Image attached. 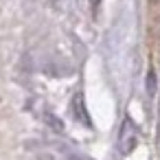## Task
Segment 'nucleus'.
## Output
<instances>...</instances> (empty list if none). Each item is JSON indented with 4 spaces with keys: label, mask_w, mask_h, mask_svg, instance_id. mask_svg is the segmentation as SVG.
Listing matches in <instances>:
<instances>
[{
    "label": "nucleus",
    "mask_w": 160,
    "mask_h": 160,
    "mask_svg": "<svg viewBox=\"0 0 160 160\" xmlns=\"http://www.w3.org/2000/svg\"><path fill=\"white\" fill-rule=\"evenodd\" d=\"M138 142H140V132H138V127L134 125L132 118H125V121L121 123V134H118L121 153H132Z\"/></svg>",
    "instance_id": "obj_1"
},
{
    "label": "nucleus",
    "mask_w": 160,
    "mask_h": 160,
    "mask_svg": "<svg viewBox=\"0 0 160 160\" xmlns=\"http://www.w3.org/2000/svg\"><path fill=\"white\" fill-rule=\"evenodd\" d=\"M72 112L79 116V121H81L83 125H90V116H88L86 110H83V99H81V94L75 97V101H72Z\"/></svg>",
    "instance_id": "obj_2"
},
{
    "label": "nucleus",
    "mask_w": 160,
    "mask_h": 160,
    "mask_svg": "<svg viewBox=\"0 0 160 160\" xmlns=\"http://www.w3.org/2000/svg\"><path fill=\"white\" fill-rule=\"evenodd\" d=\"M92 2H94V5H97V2H101V0H92Z\"/></svg>",
    "instance_id": "obj_3"
},
{
    "label": "nucleus",
    "mask_w": 160,
    "mask_h": 160,
    "mask_svg": "<svg viewBox=\"0 0 160 160\" xmlns=\"http://www.w3.org/2000/svg\"><path fill=\"white\" fill-rule=\"evenodd\" d=\"M70 160H81V158H70Z\"/></svg>",
    "instance_id": "obj_4"
}]
</instances>
